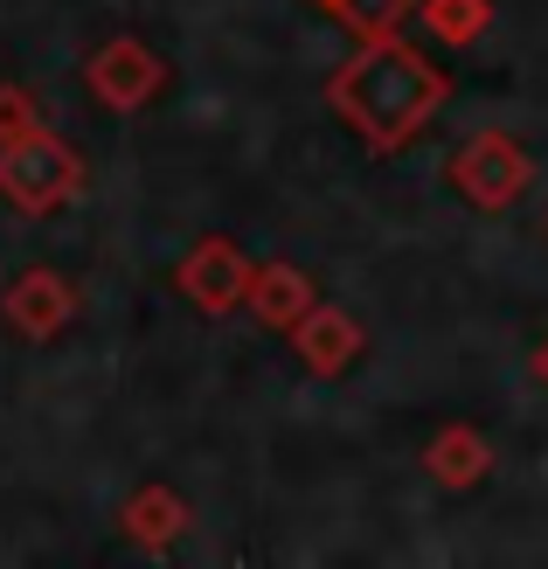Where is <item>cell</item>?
<instances>
[{
    "label": "cell",
    "instance_id": "1",
    "mask_svg": "<svg viewBox=\"0 0 548 569\" xmlns=\"http://www.w3.org/2000/svg\"><path fill=\"white\" fill-rule=\"evenodd\" d=\"M451 77L430 63L424 49H410L402 36H375L355 42V56L327 77V104L368 153H402L417 147V132L445 111Z\"/></svg>",
    "mask_w": 548,
    "mask_h": 569
},
{
    "label": "cell",
    "instance_id": "2",
    "mask_svg": "<svg viewBox=\"0 0 548 569\" xmlns=\"http://www.w3.org/2000/svg\"><path fill=\"white\" fill-rule=\"evenodd\" d=\"M0 194H8L21 216H63L83 194V153L70 139H56L49 126L21 132V139L0 147Z\"/></svg>",
    "mask_w": 548,
    "mask_h": 569
},
{
    "label": "cell",
    "instance_id": "3",
    "mask_svg": "<svg viewBox=\"0 0 548 569\" xmlns=\"http://www.w3.org/2000/svg\"><path fill=\"white\" fill-rule=\"evenodd\" d=\"M445 181L458 188V202H472L479 216H500V209H514L528 194L535 160L521 153L514 132H472L466 147L445 160Z\"/></svg>",
    "mask_w": 548,
    "mask_h": 569
},
{
    "label": "cell",
    "instance_id": "4",
    "mask_svg": "<svg viewBox=\"0 0 548 569\" xmlns=\"http://www.w3.org/2000/svg\"><path fill=\"white\" fill-rule=\"evenodd\" d=\"M83 83H91V98H98L104 111L132 119V111H147V104L167 91V63H160V56L139 42V36H111L104 49H91Z\"/></svg>",
    "mask_w": 548,
    "mask_h": 569
},
{
    "label": "cell",
    "instance_id": "5",
    "mask_svg": "<svg viewBox=\"0 0 548 569\" xmlns=\"http://www.w3.org/2000/svg\"><path fill=\"white\" fill-rule=\"evenodd\" d=\"M175 292H181L195 312H209V320L237 312L243 292H250V258H243V243H237V237H201L188 258L175 264Z\"/></svg>",
    "mask_w": 548,
    "mask_h": 569
},
{
    "label": "cell",
    "instance_id": "6",
    "mask_svg": "<svg viewBox=\"0 0 548 569\" xmlns=\"http://www.w3.org/2000/svg\"><path fill=\"white\" fill-rule=\"evenodd\" d=\"M285 340H292V355H299L306 376L333 382V376H348L355 355H361V320L348 306H333V299H312L299 320L285 327Z\"/></svg>",
    "mask_w": 548,
    "mask_h": 569
},
{
    "label": "cell",
    "instance_id": "7",
    "mask_svg": "<svg viewBox=\"0 0 548 569\" xmlns=\"http://www.w3.org/2000/svg\"><path fill=\"white\" fill-rule=\"evenodd\" d=\"M0 312H8V327L21 340H56L70 320H77V284L49 264H28L8 278V292H0Z\"/></svg>",
    "mask_w": 548,
    "mask_h": 569
},
{
    "label": "cell",
    "instance_id": "8",
    "mask_svg": "<svg viewBox=\"0 0 548 569\" xmlns=\"http://www.w3.org/2000/svg\"><path fill=\"white\" fill-rule=\"evenodd\" d=\"M424 472L438 479V487L466 493V487H479V479L494 472V438H486L479 423H445V431L424 445Z\"/></svg>",
    "mask_w": 548,
    "mask_h": 569
},
{
    "label": "cell",
    "instance_id": "9",
    "mask_svg": "<svg viewBox=\"0 0 548 569\" xmlns=\"http://www.w3.org/2000/svg\"><path fill=\"white\" fill-rule=\"evenodd\" d=\"M320 299V284H312L299 264H285V258H271V264H250V292H243V306L257 312V327H271V333H285L299 320V312Z\"/></svg>",
    "mask_w": 548,
    "mask_h": 569
},
{
    "label": "cell",
    "instance_id": "10",
    "mask_svg": "<svg viewBox=\"0 0 548 569\" xmlns=\"http://www.w3.org/2000/svg\"><path fill=\"white\" fill-rule=\"evenodd\" d=\"M188 500L175 493V487H160V479H147V487H132L126 493V507H119V528L132 535L139 549H175L181 535H188Z\"/></svg>",
    "mask_w": 548,
    "mask_h": 569
},
{
    "label": "cell",
    "instance_id": "11",
    "mask_svg": "<svg viewBox=\"0 0 548 569\" xmlns=\"http://www.w3.org/2000/svg\"><path fill=\"white\" fill-rule=\"evenodd\" d=\"M410 21L445 49H472L486 28H494V0H417Z\"/></svg>",
    "mask_w": 548,
    "mask_h": 569
},
{
    "label": "cell",
    "instance_id": "12",
    "mask_svg": "<svg viewBox=\"0 0 548 569\" xmlns=\"http://www.w3.org/2000/svg\"><path fill=\"white\" fill-rule=\"evenodd\" d=\"M320 8L348 28L355 42H375V36H402V21L417 14V0H320Z\"/></svg>",
    "mask_w": 548,
    "mask_h": 569
},
{
    "label": "cell",
    "instance_id": "13",
    "mask_svg": "<svg viewBox=\"0 0 548 569\" xmlns=\"http://www.w3.org/2000/svg\"><path fill=\"white\" fill-rule=\"evenodd\" d=\"M36 126H42L36 91H28V83H0V147L21 139V132H36Z\"/></svg>",
    "mask_w": 548,
    "mask_h": 569
},
{
    "label": "cell",
    "instance_id": "14",
    "mask_svg": "<svg viewBox=\"0 0 548 569\" xmlns=\"http://www.w3.org/2000/svg\"><path fill=\"white\" fill-rule=\"evenodd\" d=\"M535 382L548 389V340H541V348H535Z\"/></svg>",
    "mask_w": 548,
    "mask_h": 569
},
{
    "label": "cell",
    "instance_id": "15",
    "mask_svg": "<svg viewBox=\"0 0 548 569\" xmlns=\"http://www.w3.org/2000/svg\"><path fill=\"white\" fill-rule=\"evenodd\" d=\"M312 8H320V0H312Z\"/></svg>",
    "mask_w": 548,
    "mask_h": 569
}]
</instances>
